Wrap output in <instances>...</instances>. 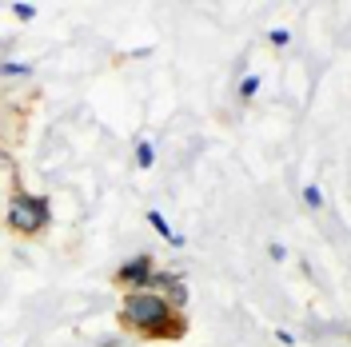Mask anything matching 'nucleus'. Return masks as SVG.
Here are the masks:
<instances>
[{"instance_id":"1","label":"nucleus","mask_w":351,"mask_h":347,"mask_svg":"<svg viewBox=\"0 0 351 347\" xmlns=\"http://www.w3.org/2000/svg\"><path fill=\"white\" fill-rule=\"evenodd\" d=\"M120 327L136 331L144 339H184L188 331V315L176 311L160 291H124L120 300Z\"/></svg>"},{"instance_id":"2","label":"nucleus","mask_w":351,"mask_h":347,"mask_svg":"<svg viewBox=\"0 0 351 347\" xmlns=\"http://www.w3.org/2000/svg\"><path fill=\"white\" fill-rule=\"evenodd\" d=\"M4 224H8L12 232H21V236L44 232V228L52 224V204H48V195H32V192H24V188H16V192L8 195Z\"/></svg>"},{"instance_id":"3","label":"nucleus","mask_w":351,"mask_h":347,"mask_svg":"<svg viewBox=\"0 0 351 347\" xmlns=\"http://www.w3.org/2000/svg\"><path fill=\"white\" fill-rule=\"evenodd\" d=\"M152 272H156V260L144 252V256H132V260L120 263L116 283H120L124 291H144V287H148V280H152Z\"/></svg>"},{"instance_id":"4","label":"nucleus","mask_w":351,"mask_h":347,"mask_svg":"<svg viewBox=\"0 0 351 347\" xmlns=\"http://www.w3.org/2000/svg\"><path fill=\"white\" fill-rule=\"evenodd\" d=\"M148 224H152L156 232H160V236H164L168 243H172V248H184V236H176V232H172V224H168V219L160 216V212H148Z\"/></svg>"},{"instance_id":"5","label":"nucleus","mask_w":351,"mask_h":347,"mask_svg":"<svg viewBox=\"0 0 351 347\" xmlns=\"http://www.w3.org/2000/svg\"><path fill=\"white\" fill-rule=\"evenodd\" d=\"M152 164H156V148L148 140H140L136 144V168H152Z\"/></svg>"},{"instance_id":"6","label":"nucleus","mask_w":351,"mask_h":347,"mask_svg":"<svg viewBox=\"0 0 351 347\" xmlns=\"http://www.w3.org/2000/svg\"><path fill=\"white\" fill-rule=\"evenodd\" d=\"M256 92H260V76H243V84H240V96H243V100H252Z\"/></svg>"},{"instance_id":"7","label":"nucleus","mask_w":351,"mask_h":347,"mask_svg":"<svg viewBox=\"0 0 351 347\" xmlns=\"http://www.w3.org/2000/svg\"><path fill=\"white\" fill-rule=\"evenodd\" d=\"M304 200L311 204V208H324V195H319V188H315V184H307V188H304Z\"/></svg>"},{"instance_id":"8","label":"nucleus","mask_w":351,"mask_h":347,"mask_svg":"<svg viewBox=\"0 0 351 347\" xmlns=\"http://www.w3.org/2000/svg\"><path fill=\"white\" fill-rule=\"evenodd\" d=\"M12 16H16V21H32L36 8H32V4H12Z\"/></svg>"},{"instance_id":"9","label":"nucleus","mask_w":351,"mask_h":347,"mask_svg":"<svg viewBox=\"0 0 351 347\" xmlns=\"http://www.w3.org/2000/svg\"><path fill=\"white\" fill-rule=\"evenodd\" d=\"M4 72H12V76H28L32 68H28V64H16V60H8V64H4Z\"/></svg>"},{"instance_id":"10","label":"nucleus","mask_w":351,"mask_h":347,"mask_svg":"<svg viewBox=\"0 0 351 347\" xmlns=\"http://www.w3.org/2000/svg\"><path fill=\"white\" fill-rule=\"evenodd\" d=\"M267 256L280 263V260H287V248H284V243H271V248H267Z\"/></svg>"},{"instance_id":"11","label":"nucleus","mask_w":351,"mask_h":347,"mask_svg":"<svg viewBox=\"0 0 351 347\" xmlns=\"http://www.w3.org/2000/svg\"><path fill=\"white\" fill-rule=\"evenodd\" d=\"M271 44H287V28H271Z\"/></svg>"}]
</instances>
